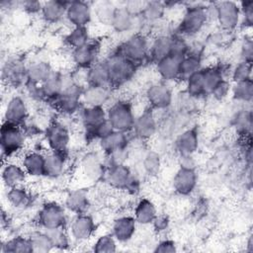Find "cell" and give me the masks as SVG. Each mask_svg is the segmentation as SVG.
I'll return each mask as SVG.
<instances>
[{"label": "cell", "instance_id": "obj_1", "mask_svg": "<svg viewBox=\"0 0 253 253\" xmlns=\"http://www.w3.org/2000/svg\"><path fill=\"white\" fill-rule=\"evenodd\" d=\"M150 40L142 32H135L122 42L115 50L137 67L149 61Z\"/></svg>", "mask_w": 253, "mask_h": 253}, {"label": "cell", "instance_id": "obj_2", "mask_svg": "<svg viewBox=\"0 0 253 253\" xmlns=\"http://www.w3.org/2000/svg\"><path fill=\"white\" fill-rule=\"evenodd\" d=\"M103 179L117 190H123L129 194H136L139 191L140 183L137 176L125 163L106 166Z\"/></svg>", "mask_w": 253, "mask_h": 253}, {"label": "cell", "instance_id": "obj_3", "mask_svg": "<svg viewBox=\"0 0 253 253\" xmlns=\"http://www.w3.org/2000/svg\"><path fill=\"white\" fill-rule=\"evenodd\" d=\"M108 67L111 88L116 89L126 84L134 76L137 66L122 56L115 49L103 59Z\"/></svg>", "mask_w": 253, "mask_h": 253}, {"label": "cell", "instance_id": "obj_4", "mask_svg": "<svg viewBox=\"0 0 253 253\" xmlns=\"http://www.w3.org/2000/svg\"><path fill=\"white\" fill-rule=\"evenodd\" d=\"M208 21L206 5L190 4V6L186 7L175 33L184 38L196 36L203 30Z\"/></svg>", "mask_w": 253, "mask_h": 253}, {"label": "cell", "instance_id": "obj_5", "mask_svg": "<svg viewBox=\"0 0 253 253\" xmlns=\"http://www.w3.org/2000/svg\"><path fill=\"white\" fill-rule=\"evenodd\" d=\"M107 120L115 130L131 132L134 123L132 105L127 100H117L106 108Z\"/></svg>", "mask_w": 253, "mask_h": 253}, {"label": "cell", "instance_id": "obj_6", "mask_svg": "<svg viewBox=\"0 0 253 253\" xmlns=\"http://www.w3.org/2000/svg\"><path fill=\"white\" fill-rule=\"evenodd\" d=\"M27 136L20 126L3 122L0 129L2 156L7 158L20 152L25 145Z\"/></svg>", "mask_w": 253, "mask_h": 253}, {"label": "cell", "instance_id": "obj_7", "mask_svg": "<svg viewBox=\"0 0 253 253\" xmlns=\"http://www.w3.org/2000/svg\"><path fill=\"white\" fill-rule=\"evenodd\" d=\"M37 222L42 229L66 227L67 214L65 207L56 202L43 203L37 214Z\"/></svg>", "mask_w": 253, "mask_h": 253}, {"label": "cell", "instance_id": "obj_8", "mask_svg": "<svg viewBox=\"0 0 253 253\" xmlns=\"http://www.w3.org/2000/svg\"><path fill=\"white\" fill-rule=\"evenodd\" d=\"M43 135L48 149L60 153H68L71 133L69 127L60 121H51L43 130Z\"/></svg>", "mask_w": 253, "mask_h": 253}, {"label": "cell", "instance_id": "obj_9", "mask_svg": "<svg viewBox=\"0 0 253 253\" xmlns=\"http://www.w3.org/2000/svg\"><path fill=\"white\" fill-rule=\"evenodd\" d=\"M28 64L21 56H10L2 66V80L9 87H24L28 81Z\"/></svg>", "mask_w": 253, "mask_h": 253}, {"label": "cell", "instance_id": "obj_10", "mask_svg": "<svg viewBox=\"0 0 253 253\" xmlns=\"http://www.w3.org/2000/svg\"><path fill=\"white\" fill-rule=\"evenodd\" d=\"M216 18L218 26L223 32L231 33L240 25L239 5L233 1L216 2Z\"/></svg>", "mask_w": 253, "mask_h": 253}, {"label": "cell", "instance_id": "obj_11", "mask_svg": "<svg viewBox=\"0 0 253 253\" xmlns=\"http://www.w3.org/2000/svg\"><path fill=\"white\" fill-rule=\"evenodd\" d=\"M100 51V42L91 39L86 44L70 50V56L75 68L89 69L99 61Z\"/></svg>", "mask_w": 253, "mask_h": 253}, {"label": "cell", "instance_id": "obj_12", "mask_svg": "<svg viewBox=\"0 0 253 253\" xmlns=\"http://www.w3.org/2000/svg\"><path fill=\"white\" fill-rule=\"evenodd\" d=\"M145 99L148 108L153 111H165L172 105L173 93L166 83L156 82L147 87Z\"/></svg>", "mask_w": 253, "mask_h": 253}, {"label": "cell", "instance_id": "obj_13", "mask_svg": "<svg viewBox=\"0 0 253 253\" xmlns=\"http://www.w3.org/2000/svg\"><path fill=\"white\" fill-rule=\"evenodd\" d=\"M158 131V120L155 111L150 108L144 110L134 119L131 132L139 140H148Z\"/></svg>", "mask_w": 253, "mask_h": 253}, {"label": "cell", "instance_id": "obj_14", "mask_svg": "<svg viewBox=\"0 0 253 253\" xmlns=\"http://www.w3.org/2000/svg\"><path fill=\"white\" fill-rule=\"evenodd\" d=\"M96 230V223L93 217L85 213L75 214L69 223V235L77 242L89 240Z\"/></svg>", "mask_w": 253, "mask_h": 253}, {"label": "cell", "instance_id": "obj_15", "mask_svg": "<svg viewBox=\"0 0 253 253\" xmlns=\"http://www.w3.org/2000/svg\"><path fill=\"white\" fill-rule=\"evenodd\" d=\"M93 8L89 2L69 1L65 19L71 27H87L92 20Z\"/></svg>", "mask_w": 253, "mask_h": 253}, {"label": "cell", "instance_id": "obj_16", "mask_svg": "<svg viewBox=\"0 0 253 253\" xmlns=\"http://www.w3.org/2000/svg\"><path fill=\"white\" fill-rule=\"evenodd\" d=\"M29 118V108L24 97L21 95L11 97L4 111V122L21 126Z\"/></svg>", "mask_w": 253, "mask_h": 253}, {"label": "cell", "instance_id": "obj_17", "mask_svg": "<svg viewBox=\"0 0 253 253\" xmlns=\"http://www.w3.org/2000/svg\"><path fill=\"white\" fill-rule=\"evenodd\" d=\"M82 174L90 181L103 179L106 171V162L98 152H88L80 160Z\"/></svg>", "mask_w": 253, "mask_h": 253}, {"label": "cell", "instance_id": "obj_18", "mask_svg": "<svg viewBox=\"0 0 253 253\" xmlns=\"http://www.w3.org/2000/svg\"><path fill=\"white\" fill-rule=\"evenodd\" d=\"M173 189L181 196H188L194 192L198 184L196 169L179 167L173 177Z\"/></svg>", "mask_w": 253, "mask_h": 253}, {"label": "cell", "instance_id": "obj_19", "mask_svg": "<svg viewBox=\"0 0 253 253\" xmlns=\"http://www.w3.org/2000/svg\"><path fill=\"white\" fill-rule=\"evenodd\" d=\"M136 221L133 215L124 214L116 217L112 223V234L117 239L118 242H127L129 241L136 229Z\"/></svg>", "mask_w": 253, "mask_h": 253}, {"label": "cell", "instance_id": "obj_20", "mask_svg": "<svg viewBox=\"0 0 253 253\" xmlns=\"http://www.w3.org/2000/svg\"><path fill=\"white\" fill-rule=\"evenodd\" d=\"M79 121L85 130V134L93 130L99 125L107 120L105 107H89L83 106L79 112Z\"/></svg>", "mask_w": 253, "mask_h": 253}, {"label": "cell", "instance_id": "obj_21", "mask_svg": "<svg viewBox=\"0 0 253 253\" xmlns=\"http://www.w3.org/2000/svg\"><path fill=\"white\" fill-rule=\"evenodd\" d=\"M175 149L179 155H193L199 147V133L195 127L183 130L175 139Z\"/></svg>", "mask_w": 253, "mask_h": 253}, {"label": "cell", "instance_id": "obj_22", "mask_svg": "<svg viewBox=\"0 0 253 253\" xmlns=\"http://www.w3.org/2000/svg\"><path fill=\"white\" fill-rule=\"evenodd\" d=\"M69 1L49 0L42 2L41 12L42 19L47 24H57L65 19L66 10Z\"/></svg>", "mask_w": 253, "mask_h": 253}, {"label": "cell", "instance_id": "obj_23", "mask_svg": "<svg viewBox=\"0 0 253 253\" xmlns=\"http://www.w3.org/2000/svg\"><path fill=\"white\" fill-rule=\"evenodd\" d=\"M112 90L108 87L86 86L82 94V103L89 107H105L111 100Z\"/></svg>", "mask_w": 253, "mask_h": 253}, {"label": "cell", "instance_id": "obj_24", "mask_svg": "<svg viewBox=\"0 0 253 253\" xmlns=\"http://www.w3.org/2000/svg\"><path fill=\"white\" fill-rule=\"evenodd\" d=\"M128 133L129 132L113 130L107 136L98 140L100 149L105 155H108L115 151L128 148V143H129Z\"/></svg>", "mask_w": 253, "mask_h": 253}, {"label": "cell", "instance_id": "obj_25", "mask_svg": "<svg viewBox=\"0 0 253 253\" xmlns=\"http://www.w3.org/2000/svg\"><path fill=\"white\" fill-rule=\"evenodd\" d=\"M67 154L48 150L44 153V177L55 179L60 177L66 166Z\"/></svg>", "mask_w": 253, "mask_h": 253}, {"label": "cell", "instance_id": "obj_26", "mask_svg": "<svg viewBox=\"0 0 253 253\" xmlns=\"http://www.w3.org/2000/svg\"><path fill=\"white\" fill-rule=\"evenodd\" d=\"M64 207L66 211H69L74 214L87 212L90 207L88 192L84 189H76L70 191L65 197Z\"/></svg>", "mask_w": 253, "mask_h": 253}, {"label": "cell", "instance_id": "obj_27", "mask_svg": "<svg viewBox=\"0 0 253 253\" xmlns=\"http://www.w3.org/2000/svg\"><path fill=\"white\" fill-rule=\"evenodd\" d=\"M139 17L132 16L124 6L117 7L111 27L118 34H125L131 32L137 26V21Z\"/></svg>", "mask_w": 253, "mask_h": 253}, {"label": "cell", "instance_id": "obj_28", "mask_svg": "<svg viewBox=\"0 0 253 253\" xmlns=\"http://www.w3.org/2000/svg\"><path fill=\"white\" fill-rule=\"evenodd\" d=\"M21 165L32 177L44 176V153L40 150H30L23 156Z\"/></svg>", "mask_w": 253, "mask_h": 253}, {"label": "cell", "instance_id": "obj_29", "mask_svg": "<svg viewBox=\"0 0 253 253\" xmlns=\"http://www.w3.org/2000/svg\"><path fill=\"white\" fill-rule=\"evenodd\" d=\"M172 34L158 35L152 41L149 45V61L153 63L158 62L162 58L171 53Z\"/></svg>", "mask_w": 253, "mask_h": 253}, {"label": "cell", "instance_id": "obj_30", "mask_svg": "<svg viewBox=\"0 0 253 253\" xmlns=\"http://www.w3.org/2000/svg\"><path fill=\"white\" fill-rule=\"evenodd\" d=\"M183 57L169 54L156 62V70L164 81L177 80L179 78L180 63Z\"/></svg>", "mask_w": 253, "mask_h": 253}, {"label": "cell", "instance_id": "obj_31", "mask_svg": "<svg viewBox=\"0 0 253 253\" xmlns=\"http://www.w3.org/2000/svg\"><path fill=\"white\" fill-rule=\"evenodd\" d=\"M86 86L108 87L111 88L108 67L104 60L98 61L86 72ZM112 89V88H111Z\"/></svg>", "mask_w": 253, "mask_h": 253}, {"label": "cell", "instance_id": "obj_32", "mask_svg": "<svg viewBox=\"0 0 253 253\" xmlns=\"http://www.w3.org/2000/svg\"><path fill=\"white\" fill-rule=\"evenodd\" d=\"M27 173L24 167L14 162H7L2 167L1 177L4 185L7 188L23 185L27 178Z\"/></svg>", "mask_w": 253, "mask_h": 253}, {"label": "cell", "instance_id": "obj_33", "mask_svg": "<svg viewBox=\"0 0 253 253\" xmlns=\"http://www.w3.org/2000/svg\"><path fill=\"white\" fill-rule=\"evenodd\" d=\"M44 102L50 104L61 93L62 90V71L55 70L49 74V76L41 84Z\"/></svg>", "mask_w": 253, "mask_h": 253}, {"label": "cell", "instance_id": "obj_34", "mask_svg": "<svg viewBox=\"0 0 253 253\" xmlns=\"http://www.w3.org/2000/svg\"><path fill=\"white\" fill-rule=\"evenodd\" d=\"M157 214V209L154 203L147 198H141L136 203L132 215L136 223L148 225L151 224Z\"/></svg>", "mask_w": 253, "mask_h": 253}, {"label": "cell", "instance_id": "obj_35", "mask_svg": "<svg viewBox=\"0 0 253 253\" xmlns=\"http://www.w3.org/2000/svg\"><path fill=\"white\" fill-rule=\"evenodd\" d=\"M53 71L52 66L47 60L37 59L28 63L27 77L28 81L36 84H42Z\"/></svg>", "mask_w": 253, "mask_h": 253}, {"label": "cell", "instance_id": "obj_36", "mask_svg": "<svg viewBox=\"0 0 253 253\" xmlns=\"http://www.w3.org/2000/svg\"><path fill=\"white\" fill-rule=\"evenodd\" d=\"M6 199L8 204L17 210L26 209L31 205L33 200L31 193L25 187H23V185L8 188Z\"/></svg>", "mask_w": 253, "mask_h": 253}, {"label": "cell", "instance_id": "obj_37", "mask_svg": "<svg viewBox=\"0 0 253 253\" xmlns=\"http://www.w3.org/2000/svg\"><path fill=\"white\" fill-rule=\"evenodd\" d=\"M91 40L87 27H72L64 36L63 42L70 50L86 44Z\"/></svg>", "mask_w": 253, "mask_h": 253}, {"label": "cell", "instance_id": "obj_38", "mask_svg": "<svg viewBox=\"0 0 253 253\" xmlns=\"http://www.w3.org/2000/svg\"><path fill=\"white\" fill-rule=\"evenodd\" d=\"M1 251L3 253H31L33 247L29 236L17 235L3 242Z\"/></svg>", "mask_w": 253, "mask_h": 253}, {"label": "cell", "instance_id": "obj_39", "mask_svg": "<svg viewBox=\"0 0 253 253\" xmlns=\"http://www.w3.org/2000/svg\"><path fill=\"white\" fill-rule=\"evenodd\" d=\"M232 98L238 103L249 104L253 99V81L247 79L240 82H235L230 89Z\"/></svg>", "mask_w": 253, "mask_h": 253}, {"label": "cell", "instance_id": "obj_40", "mask_svg": "<svg viewBox=\"0 0 253 253\" xmlns=\"http://www.w3.org/2000/svg\"><path fill=\"white\" fill-rule=\"evenodd\" d=\"M202 67V57L188 53L181 60L178 79L186 81L190 76L199 71Z\"/></svg>", "mask_w": 253, "mask_h": 253}, {"label": "cell", "instance_id": "obj_41", "mask_svg": "<svg viewBox=\"0 0 253 253\" xmlns=\"http://www.w3.org/2000/svg\"><path fill=\"white\" fill-rule=\"evenodd\" d=\"M28 236L32 243L33 252L47 253L54 250L49 237L43 229L32 231Z\"/></svg>", "mask_w": 253, "mask_h": 253}, {"label": "cell", "instance_id": "obj_42", "mask_svg": "<svg viewBox=\"0 0 253 253\" xmlns=\"http://www.w3.org/2000/svg\"><path fill=\"white\" fill-rule=\"evenodd\" d=\"M166 8L165 2L147 1L140 17L144 23H155L163 18Z\"/></svg>", "mask_w": 253, "mask_h": 253}, {"label": "cell", "instance_id": "obj_43", "mask_svg": "<svg viewBox=\"0 0 253 253\" xmlns=\"http://www.w3.org/2000/svg\"><path fill=\"white\" fill-rule=\"evenodd\" d=\"M47 236L49 237L53 249L65 250L70 245V235L67 233L65 227L53 228V229H43Z\"/></svg>", "mask_w": 253, "mask_h": 253}, {"label": "cell", "instance_id": "obj_44", "mask_svg": "<svg viewBox=\"0 0 253 253\" xmlns=\"http://www.w3.org/2000/svg\"><path fill=\"white\" fill-rule=\"evenodd\" d=\"M116 9L117 6H115L114 3L109 1H103L95 5V7L93 8V13L100 23H102L103 25L111 26Z\"/></svg>", "mask_w": 253, "mask_h": 253}, {"label": "cell", "instance_id": "obj_45", "mask_svg": "<svg viewBox=\"0 0 253 253\" xmlns=\"http://www.w3.org/2000/svg\"><path fill=\"white\" fill-rule=\"evenodd\" d=\"M161 167V158L158 152L154 150H148L142 158V168L145 174L154 176L158 174Z\"/></svg>", "mask_w": 253, "mask_h": 253}, {"label": "cell", "instance_id": "obj_46", "mask_svg": "<svg viewBox=\"0 0 253 253\" xmlns=\"http://www.w3.org/2000/svg\"><path fill=\"white\" fill-rule=\"evenodd\" d=\"M235 127L242 137L250 136L252 128V112L251 110H243L236 115Z\"/></svg>", "mask_w": 253, "mask_h": 253}, {"label": "cell", "instance_id": "obj_47", "mask_svg": "<svg viewBox=\"0 0 253 253\" xmlns=\"http://www.w3.org/2000/svg\"><path fill=\"white\" fill-rule=\"evenodd\" d=\"M117 239L112 233H106L99 236L94 245L93 251L96 253H112L117 251Z\"/></svg>", "mask_w": 253, "mask_h": 253}, {"label": "cell", "instance_id": "obj_48", "mask_svg": "<svg viewBox=\"0 0 253 253\" xmlns=\"http://www.w3.org/2000/svg\"><path fill=\"white\" fill-rule=\"evenodd\" d=\"M230 75L233 83L252 78V62L239 60L238 63L230 69Z\"/></svg>", "mask_w": 253, "mask_h": 253}, {"label": "cell", "instance_id": "obj_49", "mask_svg": "<svg viewBox=\"0 0 253 253\" xmlns=\"http://www.w3.org/2000/svg\"><path fill=\"white\" fill-rule=\"evenodd\" d=\"M240 9V25L250 28L253 24V1H242L238 3Z\"/></svg>", "mask_w": 253, "mask_h": 253}, {"label": "cell", "instance_id": "obj_50", "mask_svg": "<svg viewBox=\"0 0 253 253\" xmlns=\"http://www.w3.org/2000/svg\"><path fill=\"white\" fill-rule=\"evenodd\" d=\"M230 89H231V85L230 83L226 80L223 79L222 81H220L212 90V92L211 93V95L212 96V98H214L217 101H222L223 99H225L228 94L230 93Z\"/></svg>", "mask_w": 253, "mask_h": 253}, {"label": "cell", "instance_id": "obj_51", "mask_svg": "<svg viewBox=\"0 0 253 253\" xmlns=\"http://www.w3.org/2000/svg\"><path fill=\"white\" fill-rule=\"evenodd\" d=\"M240 60L253 61V42L251 38H244L240 48Z\"/></svg>", "mask_w": 253, "mask_h": 253}, {"label": "cell", "instance_id": "obj_52", "mask_svg": "<svg viewBox=\"0 0 253 253\" xmlns=\"http://www.w3.org/2000/svg\"><path fill=\"white\" fill-rule=\"evenodd\" d=\"M19 8H22L24 12L30 15H37V14L41 15L42 2L32 1V0L22 1V2H19Z\"/></svg>", "mask_w": 253, "mask_h": 253}, {"label": "cell", "instance_id": "obj_53", "mask_svg": "<svg viewBox=\"0 0 253 253\" xmlns=\"http://www.w3.org/2000/svg\"><path fill=\"white\" fill-rule=\"evenodd\" d=\"M147 1H138V0H131L125 3L124 7L134 17H140Z\"/></svg>", "mask_w": 253, "mask_h": 253}, {"label": "cell", "instance_id": "obj_54", "mask_svg": "<svg viewBox=\"0 0 253 253\" xmlns=\"http://www.w3.org/2000/svg\"><path fill=\"white\" fill-rule=\"evenodd\" d=\"M151 225L157 233H162L169 228L170 219L166 214H157L151 222Z\"/></svg>", "mask_w": 253, "mask_h": 253}, {"label": "cell", "instance_id": "obj_55", "mask_svg": "<svg viewBox=\"0 0 253 253\" xmlns=\"http://www.w3.org/2000/svg\"><path fill=\"white\" fill-rule=\"evenodd\" d=\"M153 251L158 253H174L177 251V247L173 240L163 239V240H160L155 245V248Z\"/></svg>", "mask_w": 253, "mask_h": 253}, {"label": "cell", "instance_id": "obj_56", "mask_svg": "<svg viewBox=\"0 0 253 253\" xmlns=\"http://www.w3.org/2000/svg\"><path fill=\"white\" fill-rule=\"evenodd\" d=\"M180 167L196 169V161L193 155H179Z\"/></svg>", "mask_w": 253, "mask_h": 253}, {"label": "cell", "instance_id": "obj_57", "mask_svg": "<svg viewBox=\"0 0 253 253\" xmlns=\"http://www.w3.org/2000/svg\"><path fill=\"white\" fill-rule=\"evenodd\" d=\"M253 239H252V235H250L249 237H248V240H247V250L248 251H252L253 250Z\"/></svg>", "mask_w": 253, "mask_h": 253}]
</instances>
